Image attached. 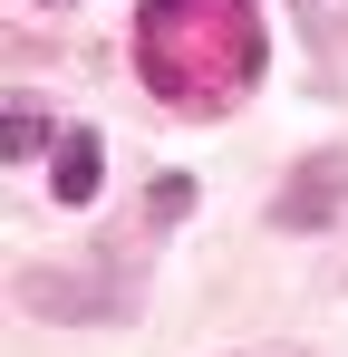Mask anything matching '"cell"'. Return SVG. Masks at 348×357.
<instances>
[{"label": "cell", "instance_id": "4", "mask_svg": "<svg viewBox=\"0 0 348 357\" xmlns=\"http://www.w3.org/2000/svg\"><path fill=\"white\" fill-rule=\"evenodd\" d=\"M39 135H49V126H39V116H29V107H20V116H10V126H0V145H10V155H39Z\"/></svg>", "mask_w": 348, "mask_h": 357}, {"label": "cell", "instance_id": "3", "mask_svg": "<svg viewBox=\"0 0 348 357\" xmlns=\"http://www.w3.org/2000/svg\"><path fill=\"white\" fill-rule=\"evenodd\" d=\"M329 203H339V165H329L319 183H310V174L290 183V193H281V222H310V213H329Z\"/></svg>", "mask_w": 348, "mask_h": 357}, {"label": "cell", "instance_id": "2", "mask_svg": "<svg viewBox=\"0 0 348 357\" xmlns=\"http://www.w3.org/2000/svg\"><path fill=\"white\" fill-rule=\"evenodd\" d=\"M97 174H107V145H97L87 126H78V135H58V165H49V193H58V203H87Z\"/></svg>", "mask_w": 348, "mask_h": 357}, {"label": "cell", "instance_id": "5", "mask_svg": "<svg viewBox=\"0 0 348 357\" xmlns=\"http://www.w3.org/2000/svg\"><path fill=\"white\" fill-rule=\"evenodd\" d=\"M242 357H310V348H242Z\"/></svg>", "mask_w": 348, "mask_h": 357}, {"label": "cell", "instance_id": "1", "mask_svg": "<svg viewBox=\"0 0 348 357\" xmlns=\"http://www.w3.org/2000/svg\"><path fill=\"white\" fill-rule=\"evenodd\" d=\"M136 68L174 116H223L261 87V10L252 0H145Z\"/></svg>", "mask_w": 348, "mask_h": 357}]
</instances>
